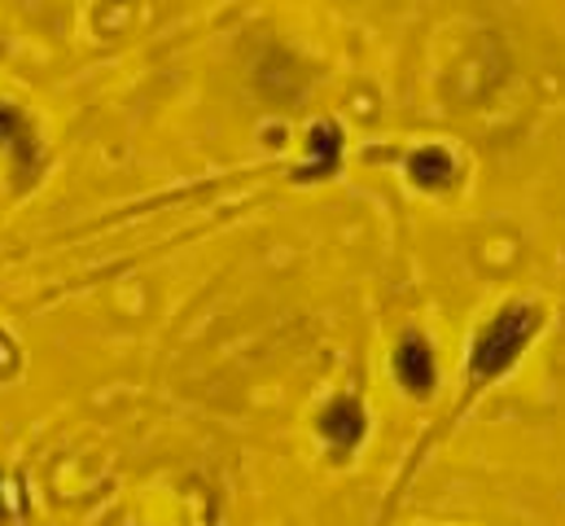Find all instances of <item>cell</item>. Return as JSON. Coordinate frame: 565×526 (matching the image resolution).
<instances>
[{
	"label": "cell",
	"instance_id": "cell-2",
	"mask_svg": "<svg viewBox=\"0 0 565 526\" xmlns=\"http://www.w3.org/2000/svg\"><path fill=\"white\" fill-rule=\"evenodd\" d=\"M395 374L404 378V387L413 394H429L434 387V351H429V343L425 338H404V347L395 351Z\"/></svg>",
	"mask_w": 565,
	"mask_h": 526
},
{
	"label": "cell",
	"instance_id": "cell-3",
	"mask_svg": "<svg viewBox=\"0 0 565 526\" xmlns=\"http://www.w3.org/2000/svg\"><path fill=\"white\" fill-rule=\"evenodd\" d=\"M320 430H324V434L347 452V448H355V443L364 439V408H360L355 399H338V403H329V408H324Z\"/></svg>",
	"mask_w": 565,
	"mask_h": 526
},
{
	"label": "cell",
	"instance_id": "cell-6",
	"mask_svg": "<svg viewBox=\"0 0 565 526\" xmlns=\"http://www.w3.org/2000/svg\"><path fill=\"white\" fill-rule=\"evenodd\" d=\"M408 171L417 176V185H451V176H456L451 154H447V149H438V145L417 149V154H413V162H408Z\"/></svg>",
	"mask_w": 565,
	"mask_h": 526
},
{
	"label": "cell",
	"instance_id": "cell-1",
	"mask_svg": "<svg viewBox=\"0 0 565 526\" xmlns=\"http://www.w3.org/2000/svg\"><path fill=\"white\" fill-rule=\"evenodd\" d=\"M540 312L535 307H509L500 312L473 343V378H500L518 356L522 347L531 343V334L540 329Z\"/></svg>",
	"mask_w": 565,
	"mask_h": 526
},
{
	"label": "cell",
	"instance_id": "cell-4",
	"mask_svg": "<svg viewBox=\"0 0 565 526\" xmlns=\"http://www.w3.org/2000/svg\"><path fill=\"white\" fill-rule=\"evenodd\" d=\"M338 154H342V136H338V128H333V124H316V128H311V162L298 167V180L333 176Z\"/></svg>",
	"mask_w": 565,
	"mask_h": 526
},
{
	"label": "cell",
	"instance_id": "cell-5",
	"mask_svg": "<svg viewBox=\"0 0 565 526\" xmlns=\"http://www.w3.org/2000/svg\"><path fill=\"white\" fill-rule=\"evenodd\" d=\"M0 140L13 149L18 171L26 176V171L35 167V158H40V149H35V136H31V128H26V119H22L13 106H0Z\"/></svg>",
	"mask_w": 565,
	"mask_h": 526
}]
</instances>
